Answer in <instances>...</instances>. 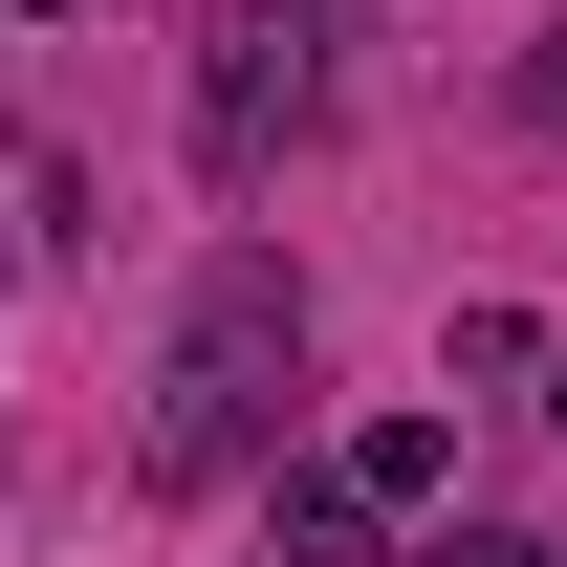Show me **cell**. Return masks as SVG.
<instances>
[{
  "label": "cell",
  "mask_w": 567,
  "mask_h": 567,
  "mask_svg": "<svg viewBox=\"0 0 567 567\" xmlns=\"http://www.w3.org/2000/svg\"><path fill=\"white\" fill-rule=\"evenodd\" d=\"M350 481H371V502H393V524H415V502H436V481H458V415H371V436H350Z\"/></svg>",
  "instance_id": "4"
},
{
  "label": "cell",
  "mask_w": 567,
  "mask_h": 567,
  "mask_svg": "<svg viewBox=\"0 0 567 567\" xmlns=\"http://www.w3.org/2000/svg\"><path fill=\"white\" fill-rule=\"evenodd\" d=\"M546 415H567V371H546Z\"/></svg>",
  "instance_id": "8"
},
{
  "label": "cell",
  "mask_w": 567,
  "mask_h": 567,
  "mask_svg": "<svg viewBox=\"0 0 567 567\" xmlns=\"http://www.w3.org/2000/svg\"><path fill=\"white\" fill-rule=\"evenodd\" d=\"M284 393H306V284L262 262V240H218L197 262V306H175V350H153V481L197 502V481H240V458H284Z\"/></svg>",
  "instance_id": "1"
},
{
  "label": "cell",
  "mask_w": 567,
  "mask_h": 567,
  "mask_svg": "<svg viewBox=\"0 0 567 567\" xmlns=\"http://www.w3.org/2000/svg\"><path fill=\"white\" fill-rule=\"evenodd\" d=\"M415 567H567V546H524V524H458V546H415Z\"/></svg>",
  "instance_id": "6"
},
{
  "label": "cell",
  "mask_w": 567,
  "mask_h": 567,
  "mask_svg": "<svg viewBox=\"0 0 567 567\" xmlns=\"http://www.w3.org/2000/svg\"><path fill=\"white\" fill-rule=\"evenodd\" d=\"M22 22H66V0H22Z\"/></svg>",
  "instance_id": "7"
},
{
  "label": "cell",
  "mask_w": 567,
  "mask_h": 567,
  "mask_svg": "<svg viewBox=\"0 0 567 567\" xmlns=\"http://www.w3.org/2000/svg\"><path fill=\"white\" fill-rule=\"evenodd\" d=\"M502 110H524V132L567 153V22H546V44H524V66H502Z\"/></svg>",
  "instance_id": "5"
},
{
  "label": "cell",
  "mask_w": 567,
  "mask_h": 567,
  "mask_svg": "<svg viewBox=\"0 0 567 567\" xmlns=\"http://www.w3.org/2000/svg\"><path fill=\"white\" fill-rule=\"evenodd\" d=\"M371 524H393V502L328 458V481H284V502H262V567H371Z\"/></svg>",
  "instance_id": "3"
},
{
  "label": "cell",
  "mask_w": 567,
  "mask_h": 567,
  "mask_svg": "<svg viewBox=\"0 0 567 567\" xmlns=\"http://www.w3.org/2000/svg\"><path fill=\"white\" fill-rule=\"evenodd\" d=\"M328 110V0H197V175L262 197Z\"/></svg>",
  "instance_id": "2"
}]
</instances>
